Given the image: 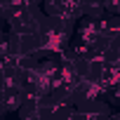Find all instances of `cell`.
I'll use <instances>...</instances> for the list:
<instances>
[{
	"instance_id": "6da1fadb",
	"label": "cell",
	"mask_w": 120,
	"mask_h": 120,
	"mask_svg": "<svg viewBox=\"0 0 120 120\" xmlns=\"http://www.w3.org/2000/svg\"><path fill=\"white\" fill-rule=\"evenodd\" d=\"M78 115L85 120H108V115L113 113V108L104 101V99H94V101H85L78 104Z\"/></svg>"
},
{
	"instance_id": "3957f363",
	"label": "cell",
	"mask_w": 120,
	"mask_h": 120,
	"mask_svg": "<svg viewBox=\"0 0 120 120\" xmlns=\"http://www.w3.org/2000/svg\"><path fill=\"white\" fill-rule=\"evenodd\" d=\"M0 101H3L5 113H10V111H17V113H19V108H21L24 101H26V97H24V87H12V90L0 92Z\"/></svg>"
},
{
	"instance_id": "277c9868",
	"label": "cell",
	"mask_w": 120,
	"mask_h": 120,
	"mask_svg": "<svg viewBox=\"0 0 120 120\" xmlns=\"http://www.w3.org/2000/svg\"><path fill=\"white\" fill-rule=\"evenodd\" d=\"M104 10L108 17H120V0H104Z\"/></svg>"
},
{
	"instance_id": "7a4b0ae2",
	"label": "cell",
	"mask_w": 120,
	"mask_h": 120,
	"mask_svg": "<svg viewBox=\"0 0 120 120\" xmlns=\"http://www.w3.org/2000/svg\"><path fill=\"white\" fill-rule=\"evenodd\" d=\"M104 47L120 45V17H104L101 19V40Z\"/></svg>"
}]
</instances>
